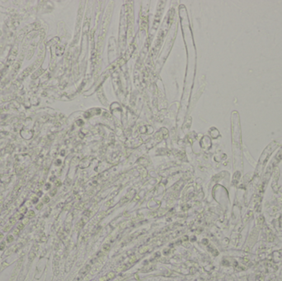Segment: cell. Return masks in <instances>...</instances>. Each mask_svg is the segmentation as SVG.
Masks as SVG:
<instances>
[{
    "mask_svg": "<svg viewBox=\"0 0 282 281\" xmlns=\"http://www.w3.org/2000/svg\"><path fill=\"white\" fill-rule=\"evenodd\" d=\"M43 201H44V203H48V202L50 201V199H49L48 196H46V197H44Z\"/></svg>",
    "mask_w": 282,
    "mask_h": 281,
    "instance_id": "52a82bcc",
    "label": "cell"
},
{
    "mask_svg": "<svg viewBox=\"0 0 282 281\" xmlns=\"http://www.w3.org/2000/svg\"><path fill=\"white\" fill-rule=\"evenodd\" d=\"M37 198H35V199H34L33 200H32V204H36V202H37Z\"/></svg>",
    "mask_w": 282,
    "mask_h": 281,
    "instance_id": "8fae6325",
    "label": "cell"
},
{
    "mask_svg": "<svg viewBox=\"0 0 282 281\" xmlns=\"http://www.w3.org/2000/svg\"><path fill=\"white\" fill-rule=\"evenodd\" d=\"M19 212H20L21 213H22V214H23V213H26V206H22L21 208H20Z\"/></svg>",
    "mask_w": 282,
    "mask_h": 281,
    "instance_id": "5b68a950",
    "label": "cell"
},
{
    "mask_svg": "<svg viewBox=\"0 0 282 281\" xmlns=\"http://www.w3.org/2000/svg\"><path fill=\"white\" fill-rule=\"evenodd\" d=\"M3 238V234L2 233H0V239H2Z\"/></svg>",
    "mask_w": 282,
    "mask_h": 281,
    "instance_id": "7c38bea8",
    "label": "cell"
},
{
    "mask_svg": "<svg viewBox=\"0 0 282 281\" xmlns=\"http://www.w3.org/2000/svg\"><path fill=\"white\" fill-rule=\"evenodd\" d=\"M21 264H22V258L20 260V261L18 263V265L15 266L12 277H11V279H10L8 281H15V279H16V278H17V275H18V272H19V269H20V267H21Z\"/></svg>",
    "mask_w": 282,
    "mask_h": 281,
    "instance_id": "6da1fadb",
    "label": "cell"
},
{
    "mask_svg": "<svg viewBox=\"0 0 282 281\" xmlns=\"http://www.w3.org/2000/svg\"><path fill=\"white\" fill-rule=\"evenodd\" d=\"M5 246H6V243L4 241H3L1 243H0V251H3Z\"/></svg>",
    "mask_w": 282,
    "mask_h": 281,
    "instance_id": "8992f818",
    "label": "cell"
},
{
    "mask_svg": "<svg viewBox=\"0 0 282 281\" xmlns=\"http://www.w3.org/2000/svg\"><path fill=\"white\" fill-rule=\"evenodd\" d=\"M24 221H23V224H26V223H28V221H29V220H28V218H24Z\"/></svg>",
    "mask_w": 282,
    "mask_h": 281,
    "instance_id": "30bf717a",
    "label": "cell"
},
{
    "mask_svg": "<svg viewBox=\"0 0 282 281\" xmlns=\"http://www.w3.org/2000/svg\"><path fill=\"white\" fill-rule=\"evenodd\" d=\"M13 239H14V238H13V236L12 234L8 235L7 237V243H12V241H13Z\"/></svg>",
    "mask_w": 282,
    "mask_h": 281,
    "instance_id": "277c9868",
    "label": "cell"
},
{
    "mask_svg": "<svg viewBox=\"0 0 282 281\" xmlns=\"http://www.w3.org/2000/svg\"><path fill=\"white\" fill-rule=\"evenodd\" d=\"M26 216H27V218H32V217H34V216H35V212H34L33 210H29V211H28V213H26Z\"/></svg>",
    "mask_w": 282,
    "mask_h": 281,
    "instance_id": "3957f363",
    "label": "cell"
},
{
    "mask_svg": "<svg viewBox=\"0 0 282 281\" xmlns=\"http://www.w3.org/2000/svg\"><path fill=\"white\" fill-rule=\"evenodd\" d=\"M36 250H37V248L35 246V247H34V248L31 250V253L29 254V257H28V258H29V261H30V262H31V261H33L34 258L36 257Z\"/></svg>",
    "mask_w": 282,
    "mask_h": 281,
    "instance_id": "7a4b0ae2",
    "label": "cell"
},
{
    "mask_svg": "<svg viewBox=\"0 0 282 281\" xmlns=\"http://www.w3.org/2000/svg\"><path fill=\"white\" fill-rule=\"evenodd\" d=\"M41 208H42V204H41V203L39 204V205H37V206H36V209H37V210H41Z\"/></svg>",
    "mask_w": 282,
    "mask_h": 281,
    "instance_id": "9c48e42d",
    "label": "cell"
},
{
    "mask_svg": "<svg viewBox=\"0 0 282 281\" xmlns=\"http://www.w3.org/2000/svg\"><path fill=\"white\" fill-rule=\"evenodd\" d=\"M17 228H18L19 230H21V229H22V228H24V224H23V223H20V224H18V226L17 227Z\"/></svg>",
    "mask_w": 282,
    "mask_h": 281,
    "instance_id": "ba28073f",
    "label": "cell"
},
{
    "mask_svg": "<svg viewBox=\"0 0 282 281\" xmlns=\"http://www.w3.org/2000/svg\"><path fill=\"white\" fill-rule=\"evenodd\" d=\"M26 281H31V277H28V279H27Z\"/></svg>",
    "mask_w": 282,
    "mask_h": 281,
    "instance_id": "4fadbf2b",
    "label": "cell"
}]
</instances>
